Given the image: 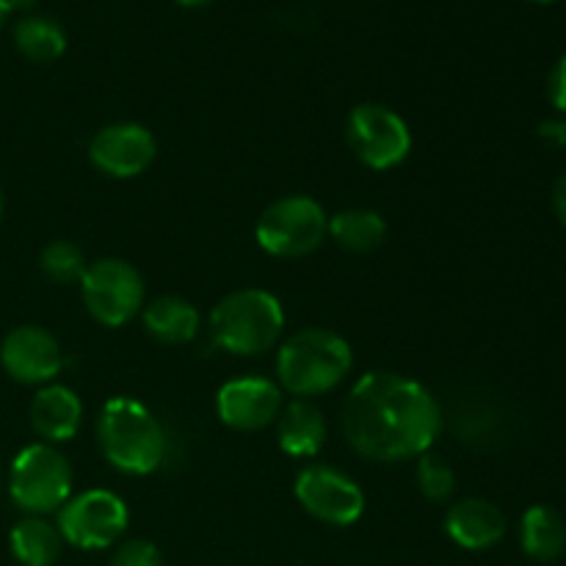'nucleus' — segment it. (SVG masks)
<instances>
[{
	"label": "nucleus",
	"instance_id": "25",
	"mask_svg": "<svg viewBox=\"0 0 566 566\" xmlns=\"http://www.w3.org/2000/svg\"><path fill=\"white\" fill-rule=\"evenodd\" d=\"M547 97H551L553 108L566 114V55L556 61V66L551 70L547 77Z\"/></svg>",
	"mask_w": 566,
	"mask_h": 566
},
{
	"label": "nucleus",
	"instance_id": "8",
	"mask_svg": "<svg viewBox=\"0 0 566 566\" xmlns=\"http://www.w3.org/2000/svg\"><path fill=\"white\" fill-rule=\"evenodd\" d=\"M61 539L77 551H105L119 545L130 525V509L116 492L111 490H86L72 495L59 509L55 520Z\"/></svg>",
	"mask_w": 566,
	"mask_h": 566
},
{
	"label": "nucleus",
	"instance_id": "2",
	"mask_svg": "<svg viewBox=\"0 0 566 566\" xmlns=\"http://www.w3.org/2000/svg\"><path fill=\"white\" fill-rule=\"evenodd\" d=\"M97 446L105 462L125 475H149L164 464L166 431L142 401L114 396L103 403L97 418Z\"/></svg>",
	"mask_w": 566,
	"mask_h": 566
},
{
	"label": "nucleus",
	"instance_id": "13",
	"mask_svg": "<svg viewBox=\"0 0 566 566\" xmlns=\"http://www.w3.org/2000/svg\"><path fill=\"white\" fill-rule=\"evenodd\" d=\"M216 412L232 431H260L282 412V387L265 376H241L221 385Z\"/></svg>",
	"mask_w": 566,
	"mask_h": 566
},
{
	"label": "nucleus",
	"instance_id": "23",
	"mask_svg": "<svg viewBox=\"0 0 566 566\" xmlns=\"http://www.w3.org/2000/svg\"><path fill=\"white\" fill-rule=\"evenodd\" d=\"M418 486L426 501L446 503L457 492V473L446 459L423 453V457H418Z\"/></svg>",
	"mask_w": 566,
	"mask_h": 566
},
{
	"label": "nucleus",
	"instance_id": "29",
	"mask_svg": "<svg viewBox=\"0 0 566 566\" xmlns=\"http://www.w3.org/2000/svg\"><path fill=\"white\" fill-rule=\"evenodd\" d=\"M9 14H11V6H9V0H0V28L6 25V20H9Z\"/></svg>",
	"mask_w": 566,
	"mask_h": 566
},
{
	"label": "nucleus",
	"instance_id": "21",
	"mask_svg": "<svg viewBox=\"0 0 566 566\" xmlns=\"http://www.w3.org/2000/svg\"><path fill=\"white\" fill-rule=\"evenodd\" d=\"M14 48L33 64H50L66 53V33L53 17L25 14L14 25Z\"/></svg>",
	"mask_w": 566,
	"mask_h": 566
},
{
	"label": "nucleus",
	"instance_id": "9",
	"mask_svg": "<svg viewBox=\"0 0 566 566\" xmlns=\"http://www.w3.org/2000/svg\"><path fill=\"white\" fill-rule=\"evenodd\" d=\"M346 138L354 158L374 171L401 166L412 153V130L398 111L381 103H363L348 114Z\"/></svg>",
	"mask_w": 566,
	"mask_h": 566
},
{
	"label": "nucleus",
	"instance_id": "28",
	"mask_svg": "<svg viewBox=\"0 0 566 566\" xmlns=\"http://www.w3.org/2000/svg\"><path fill=\"white\" fill-rule=\"evenodd\" d=\"M175 3L186 6V9H205V6L216 3V0H175Z\"/></svg>",
	"mask_w": 566,
	"mask_h": 566
},
{
	"label": "nucleus",
	"instance_id": "31",
	"mask_svg": "<svg viewBox=\"0 0 566 566\" xmlns=\"http://www.w3.org/2000/svg\"><path fill=\"white\" fill-rule=\"evenodd\" d=\"M3 210H6V199H3V191H0V221H3Z\"/></svg>",
	"mask_w": 566,
	"mask_h": 566
},
{
	"label": "nucleus",
	"instance_id": "27",
	"mask_svg": "<svg viewBox=\"0 0 566 566\" xmlns=\"http://www.w3.org/2000/svg\"><path fill=\"white\" fill-rule=\"evenodd\" d=\"M553 213L566 227V171L558 177L556 186H553Z\"/></svg>",
	"mask_w": 566,
	"mask_h": 566
},
{
	"label": "nucleus",
	"instance_id": "26",
	"mask_svg": "<svg viewBox=\"0 0 566 566\" xmlns=\"http://www.w3.org/2000/svg\"><path fill=\"white\" fill-rule=\"evenodd\" d=\"M539 136L545 138L547 144H558V147H566V119H551L539 127Z\"/></svg>",
	"mask_w": 566,
	"mask_h": 566
},
{
	"label": "nucleus",
	"instance_id": "30",
	"mask_svg": "<svg viewBox=\"0 0 566 566\" xmlns=\"http://www.w3.org/2000/svg\"><path fill=\"white\" fill-rule=\"evenodd\" d=\"M33 3H36V0H9L11 9H31Z\"/></svg>",
	"mask_w": 566,
	"mask_h": 566
},
{
	"label": "nucleus",
	"instance_id": "4",
	"mask_svg": "<svg viewBox=\"0 0 566 566\" xmlns=\"http://www.w3.org/2000/svg\"><path fill=\"white\" fill-rule=\"evenodd\" d=\"M210 332L224 352L258 357L271 352L285 332V307L260 287H241L221 298L210 313Z\"/></svg>",
	"mask_w": 566,
	"mask_h": 566
},
{
	"label": "nucleus",
	"instance_id": "19",
	"mask_svg": "<svg viewBox=\"0 0 566 566\" xmlns=\"http://www.w3.org/2000/svg\"><path fill=\"white\" fill-rule=\"evenodd\" d=\"M9 547L20 566H53L61 558L64 539L59 525L48 517H22L11 528Z\"/></svg>",
	"mask_w": 566,
	"mask_h": 566
},
{
	"label": "nucleus",
	"instance_id": "3",
	"mask_svg": "<svg viewBox=\"0 0 566 566\" xmlns=\"http://www.w3.org/2000/svg\"><path fill=\"white\" fill-rule=\"evenodd\" d=\"M354 368L352 343L332 329L310 326L282 340L276 352V379L293 398L310 401L335 390Z\"/></svg>",
	"mask_w": 566,
	"mask_h": 566
},
{
	"label": "nucleus",
	"instance_id": "24",
	"mask_svg": "<svg viewBox=\"0 0 566 566\" xmlns=\"http://www.w3.org/2000/svg\"><path fill=\"white\" fill-rule=\"evenodd\" d=\"M108 566H164V556L153 542L127 539L116 545Z\"/></svg>",
	"mask_w": 566,
	"mask_h": 566
},
{
	"label": "nucleus",
	"instance_id": "32",
	"mask_svg": "<svg viewBox=\"0 0 566 566\" xmlns=\"http://www.w3.org/2000/svg\"><path fill=\"white\" fill-rule=\"evenodd\" d=\"M531 3H556V0H531Z\"/></svg>",
	"mask_w": 566,
	"mask_h": 566
},
{
	"label": "nucleus",
	"instance_id": "33",
	"mask_svg": "<svg viewBox=\"0 0 566 566\" xmlns=\"http://www.w3.org/2000/svg\"><path fill=\"white\" fill-rule=\"evenodd\" d=\"M0 490H3V470H0Z\"/></svg>",
	"mask_w": 566,
	"mask_h": 566
},
{
	"label": "nucleus",
	"instance_id": "5",
	"mask_svg": "<svg viewBox=\"0 0 566 566\" xmlns=\"http://www.w3.org/2000/svg\"><path fill=\"white\" fill-rule=\"evenodd\" d=\"M6 484L25 517H48L72 497V464L55 446L33 442L14 457Z\"/></svg>",
	"mask_w": 566,
	"mask_h": 566
},
{
	"label": "nucleus",
	"instance_id": "17",
	"mask_svg": "<svg viewBox=\"0 0 566 566\" xmlns=\"http://www.w3.org/2000/svg\"><path fill=\"white\" fill-rule=\"evenodd\" d=\"M144 329L153 340L166 346H182L199 335V310L180 296H158L144 304L142 310Z\"/></svg>",
	"mask_w": 566,
	"mask_h": 566
},
{
	"label": "nucleus",
	"instance_id": "1",
	"mask_svg": "<svg viewBox=\"0 0 566 566\" xmlns=\"http://www.w3.org/2000/svg\"><path fill=\"white\" fill-rule=\"evenodd\" d=\"M442 409L420 381L401 374H365L343 403V437L368 462H407L429 453Z\"/></svg>",
	"mask_w": 566,
	"mask_h": 566
},
{
	"label": "nucleus",
	"instance_id": "20",
	"mask_svg": "<svg viewBox=\"0 0 566 566\" xmlns=\"http://www.w3.org/2000/svg\"><path fill=\"white\" fill-rule=\"evenodd\" d=\"M329 238L346 252H374L385 243L387 221L379 210L348 208L329 216Z\"/></svg>",
	"mask_w": 566,
	"mask_h": 566
},
{
	"label": "nucleus",
	"instance_id": "16",
	"mask_svg": "<svg viewBox=\"0 0 566 566\" xmlns=\"http://www.w3.org/2000/svg\"><path fill=\"white\" fill-rule=\"evenodd\" d=\"M326 418L315 403L293 398L276 418V440L287 457L313 459L326 446Z\"/></svg>",
	"mask_w": 566,
	"mask_h": 566
},
{
	"label": "nucleus",
	"instance_id": "7",
	"mask_svg": "<svg viewBox=\"0 0 566 566\" xmlns=\"http://www.w3.org/2000/svg\"><path fill=\"white\" fill-rule=\"evenodd\" d=\"M83 293L86 313L97 324L125 326L136 315H142L147 304V287H144L142 274L136 265L122 258H99L86 265L83 280L77 282Z\"/></svg>",
	"mask_w": 566,
	"mask_h": 566
},
{
	"label": "nucleus",
	"instance_id": "12",
	"mask_svg": "<svg viewBox=\"0 0 566 566\" xmlns=\"http://www.w3.org/2000/svg\"><path fill=\"white\" fill-rule=\"evenodd\" d=\"M0 365L20 385H53L64 368L61 343L42 326H14L0 343Z\"/></svg>",
	"mask_w": 566,
	"mask_h": 566
},
{
	"label": "nucleus",
	"instance_id": "10",
	"mask_svg": "<svg viewBox=\"0 0 566 566\" xmlns=\"http://www.w3.org/2000/svg\"><path fill=\"white\" fill-rule=\"evenodd\" d=\"M293 495L310 517L335 528H348L365 514L363 486L329 464H307L298 470Z\"/></svg>",
	"mask_w": 566,
	"mask_h": 566
},
{
	"label": "nucleus",
	"instance_id": "15",
	"mask_svg": "<svg viewBox=\"0 0 566 566\" xmlns=\"http://www.w3.org/2000/svg\"><path fill=\"white\" fill-rule=\"evenodd\" d=\"M28 418H31V429L36 431V437H42V442L59 446V442H70L81 429L83 401L72 387L44 385L33 396Z\"/></svg>",
	"mask_w": 566,
	"mask_h": 566
},
{
	"label": "nucleus",
	"instance_id": "11",
	"mask_svg": "<svg viewBox=\"0 0 566 566\" xmlns=\"http://www.w3.org/2000/svg\"><path fill=\"white\" fill-rule=\"evenodd\" d=\"M158 155V142L138 122H114L94 133L88 142V164L105 177L130 180L144 175Z\"/></svg>",
	"mask_w": 566,
	"mask_h": 566
},
{
	"label": "nucleus",
	"instance_id": "22",
	"mask_svg": "<svg viewBox=\"0 0 566 566\" xmlns=\"http://www.w3.org/2000/svg\"><path fill=\"white\" fill-rule=\"evenodd\" d=\"M88 260L83 249L72 241H50L39 254V269L55 285H75L83 280Z\"/></svg>",
	"mask_w": 566,
	"mask_h": 566
},
{
	"label": "nucleus",
	"instance_id": "14",
	"mask_svg": "<svg viewBox=\"0 0 566 566\" xmlns=\"http://www.w3.org/2000/svg\"><path fill=\"white\" fill-rule=\"evenodd\" d=\"M446 531L464 551H490L506 536V514L484 497H462L448 509Z\"/></svg>",
	"mask_w": 566,
	"mask_h": 566
},
{
	"label": "nucleus",
	"instance_id": "6",
	"mask_svg": "<svg viewBox=\"0 0 566 566\" xmlns=\"http://www.w3.org/2000/svg\"><path fill=\"white\" fill-rule=\"evenodd\" d=\"M329 235L324 205L304 193H291L263 210L254 227L260 249L271 258L296 260L313 254Z\"/></svg>",
	"mask_w": 566,
	"mask_h": 566
},
{
	"label": "nucleus",
	"instance_id": "18",
	"mask_svg": "<svg viewBox=\"0 0 566 566\" xmlns=\"http://www.w3.org/2000/svg\"><path fill=\"white\" fill-rule=\"evenodd\" d=\"M520 542L525 556L539 564H553L566 553V523L551 506H531L520 523Z\"/></svg>",
	"mask_w": 566,
	"mask_h": 566
}]
</instances>
